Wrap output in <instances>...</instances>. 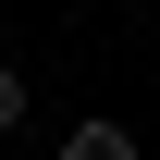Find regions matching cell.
<instances>
[{
    "mask_svg": "<svg viewBox=\"0 0 160 160\" xmlns=\"http://www.w3.org/2000/svg\"><path fill=\"white\" fill-rule=\"evenodd\" d=\"M25 111H37V86H25L12 62H0V136H25Z\"/></svg>",
    "mask_w": 160,
    "mask_h": 160,
    "instance_id": "cell-2",
    "label": "cell"
},
{
    "mask_svg": "<svg viewBox=\"0 0 160 160\" xmlns=\"http://www.w3.org/2000/svg\"><path fill=\"white\" fill-rule=\"evenodd\" d=\"M62 160H148V148H136V123H111V111H86L74 136H62Z\"/></svg>",
    "mask_w": 160,
    "mask_h": 160,
    "instance_id": "cell-1",
    "label": "cell"
}]
</instances>
